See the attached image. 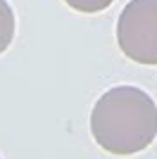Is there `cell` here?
<instances>
[{
	"label": "cell",
	"mask_w": 157,
	"mask_h": 159,
	"mask_svg": "<svg viewBox=\"0 0 157 159\" xmlns=\"http://www.w3.org/2000/svg\"><path fill=\"white\" fill-rule=\"evenodd\" d=\"M64 2L72 7V10H76V12L98 14V12H102V10H107L114 0H64Z\"/></svg>",
	"instance_id": "277c9868"
},
{
	"label": "cell",
	"mask_w": 157,
	"mask_h": 159,
	"mask_svg": "<svg viewBox=\"0 0 157 159\" xmlns=\"http://www.w3.org/2000/svg\"><path fill=\"white\" fill-rule=\"evenodd\" d=\"M14 38V12L7 0H0V55L5 52Z\"/></svg>",
	"instance_id": "3957f363"
},
{
	"label": "cell",
	"mask_w": 157,
	"mask_h": 159,
	"mask_svg": "<svg viewBox=\"0 0 157 159\" xmlns=\"http://www.w3.org/2000/svg\"><path fill=\"white\" fill-rule=\"evenodd\" d=\"M91 135L100 150L131 157L157 138V105L143 88L114 86L98 98L91 112Z\"/></svg>",
	"instance_id": "6da1fadb"
},
{
	"label": "cell",
	"mask_w": 157,
	"mask_h": 159,
	"mask_svg": "<svg viewBox=\"0 0 157 159\" xmlns=\"http://www.w3.org/2000/svg\"><path fill=\"white\" fill-rule=\"evenodd\" d=\"M119 50L145 66H157V0H131L117 19Z\"/></svg>",
	"instance_id": "7a4b0ae2"
}]
</instances>
